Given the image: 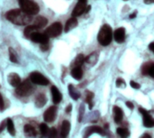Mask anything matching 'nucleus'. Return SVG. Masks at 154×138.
<instances>
[{
	"instance_id": "nucleus-1",
	"label": "nucleus",
	"mask_w": 154,
	"mask_h": 138,
	"mask_svg": "<svg viewBox=\"0 0 154 138\" xmlns=\"http://www.w3.org/2000/svg\"><path fill=\"white\" fill-rule=\"evenodd\" d=\"M7 19L17 25H26L33 22L31 15L26 14L22 9H13L6 14Z\"/></svg>"
},
{
	"instance_id": "nucleus-2",
	"label": "nucleus",
	"mask_w": 154,
	"mask_h": 138,
	"mask_svg": "<svg viewBox=\"0 0 154 138\" xmlns=\"http://www.w3.org/2000/svg\"><path fill=\"white\" fill-rule=\"evenodd\" d=\"M97 39L101 45L103 46L109 45L112 43V31L111 26L108 25H103L99 31Z\"/></svg>"
},
{
	"instance_id": "nucleus-3",
	"label": "nucleus",
	"mask_w": 154,
	"mask_h": 138,
	"mask_svg": "<svg viewBox=\"0 0 154 138\" xmlns=\"http://www.w3.org/2000/svg\"><path fill=\"white\" fill-rule=\"evenodd\" d=\"M20 8L28 15L35 16L39 12V6L32 0H18Z\"/></svg>"
},
{
	"instance_id": "nucleus-4",
	"label": "nucleus",
	"mask_w": 154,
	"mask_h": 138,
	"mask_svg": "<svg viewBox=\"0 0 154 138\" xmlns=\"http://www.w3.org/2000/svg\"><path fill=\"white\" fill-rule=\"evenodd\" d=\"M32 81L30 80H26L21 82L16 88V94L18 97H27L33 92V86Z\"/></svg>"
},
{
	"instance_id": "nucleus-5",
	"label": "nucleus",
	"mask_w": 154,
	"mask_h": 138,
	"mask_svg": "<svg viewBox=\"0 0 154 138\" xmlns=\"http://www.w3.org/2000/svg\"><path fill=\"white\" fill-rule=\"evenodd\" d=\"M30 81L36 85H41V86H46L49 84V80L45 78L42 73L34 72L30 74Z\"/></svg>"
},
{
	"instance_id": "nucleus-6",
	"label": "nucleus",
	"mask_w": 154,
	"mask_h": 138,
	"mask_svg": "<svg viewBox=\"0 0 154 138\" xmlns=\"http://www.w3.org/2000/svg\"><path fill=\"white\" fill-rule=\"evenodd\" d=\"M63 31V26L62 24L60 22H55L53 25H51L46 30H45V34L49 36V37H57L61 34Z\"/></svg>"
},
{
	"instance_id": "nucleus-7",
	"label": "nucleus",
	"mask_w": 154,
	"mask_h": 138,
	"mask_svg": "<svg viewBox=\"0 0 154 138\" xmlns=\"http://www.w3.org/2000/svg\"><path fill=\"white\" fill-rule=\"evenodd\" d=\"M87 0H79L78 3L76 4L75 7L73 8L72 12V16L76 17L79 16L81 15H83L85 12H86L87 9Z\"/></svg>"
},
{
	"instance_id": "nucleus-8",
	"label": "nucleus",
	"mask_w": 154,
	"mask_h": 138,
	"mask_svg": "<svg viewBox=\"0 0 154 138\" xmlns=\"http://www.w3.org/2000/svg\"><path fill=\"white\" fill-rule=\"evenodd\" d=\"M30 39L34 43H40V44L48 43V42H49V36L45 33H40L39 31L34 33L31 35Z\"/></svg>"
},
{
	"instance_id": "nucleus-9",
	"label": "nucleus",
	"mask_w": 154,
	"mask_h": 138,
	"mask_svg": "<svg viewBox=\"0 0 154 138\" xmlns=\"http://www.w3.org/2000/svg\"><path fill=\"white\" fill-rule=\"evenodd\" d=\"M140 113L142 115L143 117V125L145 127H153L154 126V118L150 116V114L144 108H139Z\"/></svg>"
},
{
	"instance_id": "nucleus-10",
	"label": "nucleus",
	"mask_w": 154,
	"mask_h": 138,
	"mask_svg": "<svg viewBox=\"0 0 154 138\" xmlns=\"http://www.w3.org/2000/svg\"><path fill=\"white\" fill-rule=\"evenodd\" d=\"M57 114V107L55 106H52L49 108H47L44 114V119L47 123H52L55 120Z\"/></svg>"
},
{
	"instance_id": "nucleus-11",
	"label": "nucleus",
	"mask_w": 154,
	"mask_h": 138,
	"mask_svg": "<svg viewBox=\"0 0 154 138\" xmlns=\"http://www.w3.org/2000/svg\"><path fill=\"white\" fill-rule=\"evenodd\" d=\"M141 72L143 75H149L151 78L154 79V63L148 62L142 66Z\"/></svg>"
},
{
	"instance_id": "nucleus-12",
	"label": "nucleus",
	"mask_w": 154,
	"mask_h": 138,
	"mask_svg": "<svg viewBox=\"0 0 154 138\" xmlns=\"http://www.w3.org/2000/svg\"><path fill=\"white\" fill-rule=\"evenodd\" d=\"M113 37H114V40L116 43H123L125 40V29L123 27H120V28L116 29L113 34Z\"/></svg>"
},
{
	"instance_id": "nucleus-13",
	"label": "nucleus",
	"mask_w": 154,
	"mask_h": 138,
	"mask_svg": "<svg viewBox=\"0 0 154 138\" xmlns=\"http://www.w3.org/2000/svg\"><path fill=\"white\" fill-rule=\"evenodd\" d=\"M51 94H52V99H53L54 104L56 105L62 101V98H63L62 93L59 91V90L55 86H53L51 88Z\"/></svg>"
},
{
	"instance_id": "nucleus-14",
	"label": "nucleus",
	"mask_w": 154,
	"mask_h": 138,
	"mask_svg": "<svg viewBox=\"0 0 154 138\" xmlns=\"http://www.w3.org/2000/svg\"><path fill=\"white\" fill-rule=\"evenodd\" d=\"M8 83L12 86V87H15L17 88L20 83H21V79L19 77L18 74L15 73V72H12L8 75Z\"/></svg>"
},
{
	"instance_id": "nucleus-15",
	"label": "nucleus",
	"mask_w": 154,
	"mask_h": 138,
	"mask_svg": "<svg viewBox=\"0 0 154 138\" xmlns=\"http://www.w3.org/2000/svg\"><path fill=\"white\" fill-rule=\"evenodd\" d=\"M71 75L72 77L76 80V81H80L83 78V70L81 66H75L72 67V71H71Z\"/></svg>"
},
{
	"instance_id": "nucleus-16",
	"label": "nucleus",
	"mask_w": 154,
	"mask_h": 138,
	"mask_svg": "<svg viewBox=\"0 0 154 138\" xmlns=\"http://www.w3.org/2000/svg\"><path fill=\"white\" fill-rule=\"evenodd\" d=\"M113 114H114V121L115 123H121L123 118V111L121 107L114 106L113 107Z\"/></svg>"
},
{
	"instance_id": "nucleus-17",
	"label": "nucleus",
	"mask_w": 154,
	"mask_h": 138,
	"mask_svg": "<svg viewBox=\"0 0 154 138\" xmlns=\"http://www.w3.org/2000/svg\"><path fill=\"white\" fill-rule=\"evenodd\" d=\"M94 133H97V134H104V130L100 127V126H97V125H92L90 127H88L85 131V136H89L91 135L92 134Z\"/></svg>"
},
{
	"instance_id": "nucleus-18",
	"label": "nucleus",
	"mask_w": 154,
	"mask_h": 138,
	"mask_svg": "<svg viewBox=\"0 0 154 138\" xmlns=\"http://www.w3.org/2000/svg\"><path fill=\"white\" fill-rule=\"evenodd\" d=\"M77 25H78V21H77V19H76L75 17L72 16V18H70V19L66 22L65 27H64V32H65V33L70 32L71 30H72L73 28H75V27L77 26Z\"/></svg>"
},
{
	"instance_id": "nucleus-19",
	"label": "nucleus",
	"mask_w": 154,
	"mask_h": 138,
	"mask_svg": "<svg viewBox=\"0 0 154 138\" xmlns=\"http://www.w3.org/2000/svg\"><path fill=\"white\" fill-rule=\"evenodd\" d=\"M70 130H71V124L69 123V121H67V120L63 121L62 126H61V136L62 137L68 136Z\"/></svg>"
},
{
	"instance_id": "nucleus-20",
	"label": "nucleus",
	"mask_w": 154,
	"mask_h": 138,
	"mask_svg": "<svg viewBox=\"0 0 154 138\" xmlns=\"http://www.w3.org/2000/svg\"><path fill=\"white\" fill-rule=\"evenodd\" d=\"M98 58H99V54L97 51H94V52H92L90 55H88L85 59V62L89 65V66H94L97 60H98Z\"/></svg>"
},
{
	"instance_id": "nucleus-21",
	"label": "nucleus",
	"mask_w": 154,
	"mask_h": 138,
	"mask_svg": "<svg viewBox=\"0 0 154 138\" xmlns=\"http://www.w3.org/2000/svg\"><path fill=\"white\" fill-rule=\"evenodd\" d=\"M46 102H47V98H46V97H45V94H38L37 96H36V98H35V107H43L45 104H46Z\"/></svg>"
},
{
	"instance_id": "nucleus-22",
	"label": "nucleus",
	"mask_w": 154,
	"mask_h": 138,
	"mask_svg": "<svg viewBox=\"0 0 154 138\" xmlns=\"http://www.w3.org/2000/svg\"><path fill=\"white\" fill-rule=\"evenodd\" d=\"M47 24V19L44 16H37L35 20H33V24L34 25H35L36 27H38L39 29L45 27Z\"/></svg>"
},
{
	"instance_id": "nucleus-23",
	"label": "nucleus",
	"mask_w": 154,
	"mask_h": 138,
	"mask_svg": "<svg viewBox=\"0 0 154 138\" xmlns=\"http://www.w3.org/2000/svg\"><path fill=\"white\" fill-rule=\"evenodd\" d=\"M38 30H39V28L36 27L35 25H27V26L26 27V29H25V31H24V34H25V36H26V38H29V39H30L31 35H32L34 33L37 32Z\"/></svg>"
},
{
	"instance_id": "nucleus-24",
	"label": "nucleus",
	"mask_w": 154,
	"mask_h": 138,
	"mask_svg": "<svg viewBox=\"0 0 154 138\" xmlns=\"http://www.w3.org/2000/svg\"><path fill=\"white\" fill-rule=\"evenodd\" d=\"M24 131H25L26 135L30 136V137L36 136V134H37V132H36L35 128L31 125H26L24 126Z\"/></svg>"
},
{
	"instance_id": "nucleus-25",
	"label": "nucleus",
	"mask_w": 154,
	"mask_h": 138,
	"mask_svg": "<svg viewBox=\"0 0 154 138\" xmlns=\"http://www.w3.org/2000/svg\"><path fill=\"white\" fill-rule=\"evenodd\" d=\"M68 90H69V94H70V96H71V98H72V99H74V100H77L79 98H80V93H79V91L77 90L72 84H70L69 86H68Z\"/></svg>"
},
{
	"instance_id": "nucleus-26",
	"label": "nucleus",
	"mask_w": 154,
	"mask_h": 138,
	"mask_svg": "<svg viewBox=\"0 0 154 138\" xmlns=\"http://www.w3.org/2000/svg\"><path fill=\"white\" fill-rule=\"evenodd\" d=\"M7 128L8 133L11 135H15L16 134V129H15V125H14V122L11 118H8L7 119Z\"/></svg>"
},
{
	"instance_id": "nucleus-27",
	"label": "nucleus",
	"mask_w": 154,
	"mask_h": 138,
	"mask_svg": "<svg viewBox=\"0 0 154 138\" xmlns=\"http://www.w3.org/2000/svg\"><path fill=\"white\" fill-rule=\"evenodd\" d=\"M84 62H85V58L83 54H79L77 55L76 58L74 59L73 62H72V65L73 67L75 66H82L84 64Z\"/></svg>"
},
{
	"instance_id": "nucleus-28",
	"label": "nucleus",
	"mask_w": 154,
	"mask_h": 138,
	"mask_svg": "<svg viewBox=\"0 0 154 138\" xmlns=\"http://www.w3.org/2000/svg\"><path fill=\"white\" fill-rule=\"evenodd\" d=\"M85 95H86V102L89 104V108L92 109L93 108V99H94V93L91 91H85Z\"/></svg>"
},
{
	"instance_id": "nucleus-29",
	"label": "nucleus",
	"mask_w": 154,
	"mask_h": 138,
	"mask_svg": "<svg viewBox=\"0 0 154 138\" xmlns=\"http://www.w3.org/2000/svg\"><path fill=\"white\" fill-rule=\"evenodd\" d=\"M116 132H117V134H118L120 136H122V137H128V136L130 135L129 130L126 129V128H123V127H119V128H117Z\"/></svg>"
},
{
	"instance_id": "nucleus-30",
	"label": "nucleus",
	"mask_w": 154,
	"mask_h": 138,
	"mask_svg": "<svg viewBox=\"0 0 154 138\" xmlns=\"http://www.w3.org/2000/svg\"><path fill=\"white\" fill-rule=\"evenodd\" d=\"M39 128H40V132H41V134H42V135H43V136H46V135H48V134H49V130H50V129L48 128V126L46 125V124L42 123V124L40 125Z\"/></svg>"
},
{
	"instance_id": "nucleus-31",
	"label": "nucleus",
	"mask_w": 154,
	"mask_h": 138,
	"mask_svg": "<svg viewBox=\"0 0 154 138\" xmlns=\"http://www.w3.org/2000/svg\"><path fill=\"white\" fill-rule=\"evenodd\" d=\"M8 51H9V59H10V60L12 62L17 63L18 60H17V53H16L15 50L12 49V48H9Z\"/></svg>"
},
{
	"instance_id": "nucleus-32",
	"label": "nucleus",
	"mask_w": 154,
	"mask_h": 138,
	"mask_svg": "<svg viewBox=\"0 0 154 138\" xmlns=\"http://www.w3.org/2000/svg\"><path fill=\"white\" fill-rule=\"evenodd\" d=\"M48 135L50 136V137H56L57 136V130L55 129V128H51L50 130H49V134H48Z\"/></svg>"
},
{
	"instance_id": "nucleus-33",
	"label": "nucleus",
	"mask_w": 154,
	"mask_h": 138,
	"mask_svg": "<svg viewBox=\"0 0 154 138\" xmlns=\"http://www.w3.org/2000/svg\"><path fill=\"white\" fill-rule=\"evenodd\" d=\"M4 109H5V101H4V98L2 94L0 93V110L3 111Z\"/></svg>"
},
{
	"instance_id": "nucleus-34",
	"label": "nucleus",
	"mask_w": 154,
	"mask_h": 138,
	"mask_svg": "<svg viewBox=\"0 0 154 138\" xmlns=\"http://www.w3.org/2000/svg\"><path fill=\"white\" fill-rule=\"evenodd\" d=\"M116 86L117 87H125L126 85H125V81L122 80V79H118L117 81H116Z\"/></svg>"
},
{
	"instance_id": "nucleus-35",
	"label": "nucleus",
	"mask_w": 154,
	"mask_h": 138,
	"mask_svg": "<svg viewBox=\"0 0 154 138\" xmlns=\"http://www.w3.org/2000/svg\"><path fill=\"white\" fill-rule=\"evenodd\" d=\"M130 85H131L134 90H138V89H140V84H139V83H137V82H135V81H131L130 82Z\"/></svg>"
},
{
	"instance_id": "nucleus-36",
	"label": "nucleus",
	"mask_w": 154,
	"mask_h": 138,
	"mask_svg": "<svg viewBox=\"0 0 154 138\" xmlns=\"http://www.w3.org/2000/svg\"><path fill=\"white\" fill-rule=\"evenodd\" d=\"M6 126H7V121L4 120V121L1 122V124H0V133L4 131V129H5Z\"/></svg>"
},
{
	"instance_id": "nucleus-37",
	"label": "nucleus",
	"mask_w": 154,
	"mask_h": 138,
	"mask_svg": "<svg viewBox=\"0 0 154 138\" xmlns=\"http://www.w3.org/2000/svg\"><path fill=\"white\" fill-rule=\"evenodd\" d=\"M126 106H127L131 110H132V109L134 108V106H133L132 102H131V101H127V102H126Z\"/></svg>"
},
{
	"instance_id": "nucleus-38",
	"label": "nucleus",
	"mask_w": 154,
	"mask_h": 138,
	"mask_svg": "<svg viewBox=\"0 0 154 138\" xmlns=\"http://www.w3.org/2000/svg\"><path fill=\"white\" fill-rule=\"evenodd\" d=\"M49 46H48V43H44V44H41V50L42 51H46L48 50Z\"/></svg>"
},
{
	"instance_id": "nucleus-39",
	"label": "nucleus",
	"mask_w": 154,
	"mask_h": 138,
	"mask_svg": "<svg viewBox=\"0 0 154 138\" xmlns=\"http://www.w3.org/2000/svg\"><path fill=\"white\" fill-rule=\"evenodd\" d=\"M149 49L154 53V43H149Z\"/></svg>"
},
{
	"instance_id": "nucleus-40",
	"label": "nucleus",
	"mask_w": 154,
	"mask_h": 138,
	"mask_svg": "<svg viewBox=\"0 0 154 138\" xmlns=\"http://www.w3.org/2000/svg\"><path fill=\"white\" fill-rule=\"evenodd\" d=\"M71 110H72V105L70 104V105L65 108V112H66V113H70V112H71Z\"/></svg>"
},
{
	"instance_id": "nucleus-41",
	"label": "nucleus",
	"mask_w": 154,
	"mask_h": 138,
	"mask_svg": "<svg viewBox=\"0 0 154 138\" xmlns=\"http://www.w3.org/2000/svg\"><path fill=\"white\" fill-rule=\"evenodd\" d=\"M136 15H137V12L135 11V12H134L133 14H131V15L130 16V18H131H131H134V17L136 16Z\"/></svg>"
},
{
	"instance_id": "nucleus-42",
	"label": "nucleus",
	"mask_w": 154,
	"mask_h": 138,
	"mask_svg": "<svg viewBox=\"0 0 154 138\" xmlns=\"http://www.w3.org/2000/svg\"><path fill=\"white\" fill-rule=\"evenodd\" d=\"M144 2L147 4H150V3H154V0H145Z\"/></svg>"
},
{
	"instance_id": "nucleus-43",
	"label": "nucleus",
	"mask_w": 154,
	"mask_h": 138,
	"mask_svg": "<svg viewBox=\"0 0 154 138\" xmlns=\"http://www.w3.org/2000/svg\"><path fill=\"white\" fill-rule=\"evenodd\" d=\"M142 137H151L149 134H144L143 135H142Z\"/></svg>"
},
{
	"instance_id": "nucleus-44",
	"label": "nucleus",
	"mask_w": 154,
	"mask_h": 138,
	"mask_svg": "<svg viewBox=\"0 0 154 138\" xmlns=\"http://www.w3.org/2000/svg\"><path fill=\"white\" fill-rule=\"evenodd\" d=\"M124 1H127V0H124Z\"/></svg>"
}]
</instances>
